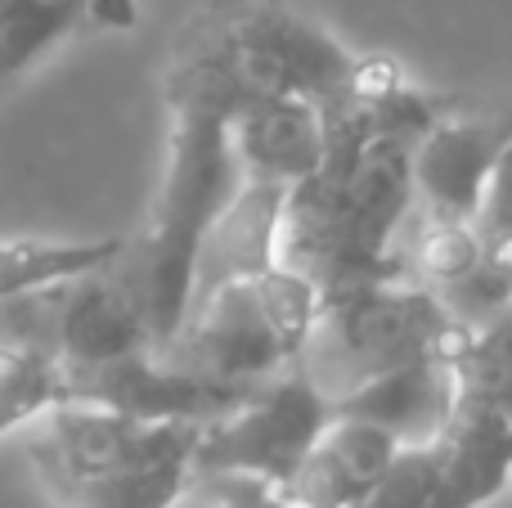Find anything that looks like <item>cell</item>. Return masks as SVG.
Instances as JSON below:
<instances>
[{"mask_svg": "<svg viewBox=\"0 0 512 508\" xmlns=\"http://www.w3.org/2000/svg\"><path fill=\"white\" fill-rule=\"evenodd\" d=\"M450 108L418 90L391 59L360 54L355 72L319 104L328 149L310 180L288 189L279 266L324 293L400 279V239L414 216V149ZM409 279V275H405Z\"/></svg>", "mask_w": 512, "mask_h": 508, "instance_id": "cell-1", "label": "cell"}, {"mask_svg": "<svg viewBox=\"0 0 512 508\" xmlns=\"http://www.w3.org/2000/svg\"><path fill=\"white\" fill-rule=\"evenodd\" d=\"M355 63L360 54L292 0H203L171 41L162 104L216 113L234 126L252 108L283 99L324 104Z\"/></svg>", "mask_w": 512, "mask_h": 508, "instance_id": "cell-2", "label": "cell"}, {"mask_svg": "<svg viewBox=\"0 0 512 508\" xmlns=\"http://www.w3.org/2000/svg\"><path fill=\"white\" fill-rule=\"evenodd\" d=\"M319 315V288L288 266L216 288L189 306L176 338L153 356L198 383L252 392L297 365L301 342Z\"/></svg>", "mask_w": 512, "mask_h": 508, "instance_id": "cell-3", "label": "cell"}, {"mask_svg": "<svg viewBox=\"0 0 512 508\" xmlns=\"http://www.w3.org/2000/svg\"><path fill=\"white\" fill-rule=\"evenodd\" d=\"M459 347L463 333L441 311L432 288L400 275L319 297V315L292 369L337 410L346 396L378 383L391 369L454 356Z\"/></svg>", "mask_w": 512, "mask_h": 508, "instance_id": "cell-4", "label": "cell"}, {"mask_svg": "<svg viewBox=\"0 0 512 508\" xmlns=\"http://www.w3.org/2000/svg\"><path fill=\"white\" fill-rule=\"evenodd\" d=\"M333 423V405L297 374L283 369L279 378L252 387L239 405L203 423L194 450V473L252 477L261 486H288L319 432Z\"/></svg>", "mask_w": 512, "mask_h": 508, "instance_id": "cell-5", "label": "cell"}, {"mask_svg": "<svg viewBox=\"0 0 512 508\" xmlns=\"http://www.w3.org/2000/svg\"><path fill=\"white\" fill-rule=\"evenodd\" d=\"M508 149V113H468L450 104L414 149V216L477 225L486 189Z\"/></svg>", "mask_w": 512, "mask_h": 508, "instance_id": "cell-6", "label": "cell"}, {"mask_svg": "<svg viewBox=\"0 0 512 508\" xmlns=\"http://www.w3.org/2000/svg\"><path fill=\"white\" fill-rule=\"evenodd\" d=\"M243 396L248 392L176 374L153 351H135L104 365H63V405H95L140 423H212Z\"/></svg>", "mask_w": 512, "mask_h": 508, "instance_id": "cell-7", "label": "cell"}, {"mask_svg": "<svg viewBox=\"0 0 512 508\" xmlns=\"http://www.w3.org/2000/svg\"><path fill=\"white\" fill-rule=\"evenodd\" d=\"M396 455L400 446L382 428L333 414V423L319 432L310 455L279 491L297 508H360Z\"/></svg>", "mask_w": 512, "mask_h": 508, "instance_id": "cell-8", "label": "cell"}, {"mask_svg": "<svg viewBox=\"0 0 512 508\" xmlns=\"http://www.w3.org/2000/svg\"><path fill=\"white\" fill-rule=\"evenodd\" d=\"M459 410V378H454V356L414 360L405 369H391L378 383L346 396L333 414L360 419L382 428L396 446H432L450 428Z\"/></svg>", "mask_w": 512, "mask_h": 508, "instance_id": "cell-9", "label": "cell"}, {"mask_svg": "<svg viewBox=\"0 0 512 508\" xmlns=\"http://www.w3.org/2000/svg\"><path fill=\"white\" fill-rule=\"evenodd\" d=\"M283 203H288V189L261 185V180H243L239 194L216 216V225L207 230L203 248H198L194 297H189V306H194L198 297L216 293V288L234 284V279H252V275H261V270L279 266Z\"/></svg>", "mask_w": 512, "mask_h": 508, "instance_id": "cell-10", "label": "cell"}, {"mask_svg": "<svg viewBox=\"0 0 512 508\" xmlns=\"http://www.w3.org/2000/svg\"><path fill=\"white\" fill-rule=\"evenodd\" d=\"M432 508H486L512 486V419L504 410L459 401L450 428L436 441Z\"/></svg>", "mask_w": 512, "mask_h": 508, "instance_id": "cell-11", "label": "cell"}, {"mask_svg": "<svg viewBox=\"0 0 512 508\" xmlns=\"http://www.w3.org/2000/svg\"><path fill=\"white\" fill-rule=\"evenodd\" d=\"M230 140L243 180L279 189H297L301 180L315 176L328 149L324 113L315 99H283V104L252 108L230 126Z\"/></svg>", "mask_w": 512, "mask_h": 508, "instance_id": "cell-12", "label": "cell"}, {"mask_svg": "<svg viewBox=\"0 0 512 508\" xmlns=\"http://www.w3.org/2000/svg\"><path fill=\"white\" fill-rule=\"evenodd\" d=\"M122 252V234H104V239H5L0 243V302L95 275V270L113 266Z\"/></svg>", "mask_w": 512, "mask_h": 508, "instance_id": "cell-13", "label": "cell"}, {"mask_svg": "<svg viewBox=\"0 0 512 508\" xmlns=\"http://www.w3.org/2000/svg\"><path fill=\"white\" fill-rule=\"evenodd\" d=\"M86 27V0H0V90Z\"/></svg>", "mask_w": 512, "mask_h": 508, "instance_id": "cell-14", "label": "cell"}, {"mask_svg": "<svg viewBox=\"0 0 512 508\" xmlns=\"http://www.w3.org/2000/svg\"><path fill=\"white\" fill-rule=\"evenodd\" d=\"M436 302L463 338L499 320L512 306V239H486L481 257L454 284L436 288Z\"/></svg>", "mask_w": 512, "mask_h": 508, "instance_id": "cell-15", "label": "cell"}, {"mask_svg": "<svg viewBox=\"0 0 512 508\" xmlns=\"http://www.w3.org/2000/svg\"><path fill=\"white\" fill-rule=\"evenodd\" d=\"M454 378H459V401L504 410L512 419V306L486 329L468 333L454 351Z\"/></svg>", "mask_w": 512, "mask_h": 508, "instance_id": "cell-16", "label": "cell"}, {"mask_svg": "<svg viewBox=\"0 0 512 508\" xmlns=\"http://www.w3.org/2000/svg\"><path fill=\"white\" fill-rule=\"evenodd\" d=\"M63 405V365L23 347H0V437L32 428Z\"/></svg>", "mask_w": 512, "mask_h": 508, "instance_id": "cell-17", "label": "cell"}, {"mask_svg": "<svg viewBox=\"0 0 512 508\" xmlns=\"http://www.w3.org/2000/svg\"><path fill=\"white\" fill-rule=\"evenodd\" d=\"M436 441L432 446H400V455L391 459L387 477L373 486V495L360 508H432L436 500Z\"/></svg>", "mask_w": 512, "mask_h": 508, "instance_id": "cell-18", "label": "cell"}, {"mask_svg": "<svg viewBox=\"0 0 512 508\" xmlns=\"http://www.w3.org/2000/svg\"><path fill=\"white\" fill-rule=\"evenodd\" d=\"M274 486H261L252 477H225V473H189L180 495L167 508H256L261 495Z\"/></svg>", "mask_w": 512, "mask_h": 508, "instance_id": "cell-19", "label": "cell"}, {"mask_svg": "<svg viewBox=\"0 0 512 508\" xmlns=\"http://www.w3.org/2000/svg\"><path fill=\"white\" fill-rule=\"evenodd\" d=\"M477 234L481 239H512V149L495 167L486 203H481V212H477Z\"/></svg>", "mask_w": 512, "mask_h": 508, "instance_id": "cell-20", "label": "cell"}, {"mask_svg": "<svg viewBox=\"0 0 512 508\" xmlns=\"http://www.w3.org/2000/svg\"><path fill=\"white\" fill-rule=\"evenodd\" d=\"M140 18V0H86V27H108L126 32Z\"/></svg>", "mask_w": 512, "mask_h": 508, "instance_id": "cell-21", "label": "cell"}, {"mask_svg": "<svg viewBox=\"0 0 512 508\" xmlns=\"http://www.w3.org/2000/svg\"><path fill=\"white\" fill-rule=\"evenodd\" d=\"M256 508H297V504H292L283 491H265V495H261V504H256Z\"/></svg>", "mask_w": 512, "mask_h": 508, "instance_id": "cell-22", "label": "cell"}]
</instances>
